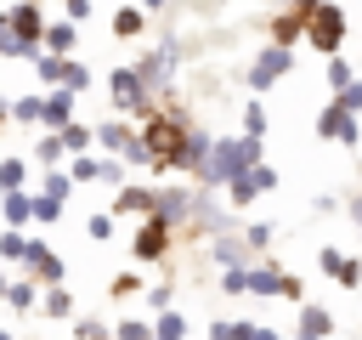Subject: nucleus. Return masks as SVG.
Segmentation results:
<instances>
[{"label":"nucleus","mask_w":362,"mask_h":340,"mask_svg":"<svg viewBox=\"0 0 362 340\" xmlns=\"http://www.w3.org/2000/svg\"><path fill=\"white\" fill-rule=\"evenodd\" d=\"M141 142L153 153V170H181L187 164V142H192V119L181 108H158L147 125H141Z\"/></svg>","instance_id":"f257e3e1"},{"label":"nucleus","mask_w":362,"mask_h":340,"mask_svg":"<svg viewBox=\"0 0 362 340\" xmlns=\"http://www.w3.org/2000/svg\"><path fill=\"white\" fill-rule=\"evenodd\" d=\"M255 164H266V142H249V136H226V142H221V136H215L198 181H204V187H226V181H238V176H249Z\"/></svg>","instance_id":"f03ea898"},{"label":"nucleus","mask_w":362,"mask_h":340,"mask_svg":"<svg viewBox=\"0 0 362 340\" xmlns=\"http://www.w3.org/2000/svg\"><path fill=\"white\" fill-rule=\"evenodd\" d=\"M102 85H107V102L119 108V119H130V125H147V119L158 113V96H153V91L136 79V68H130V62H119V68H113Z\"/></svg>","instance_id":"7ed1b4c3"},{"label":"nucleus","mask_w":362,"mask_h":340,"mask_svg":"<svg viewBox=\"0 0 362 340\" xmlns=\"http://www.w3.org/2000/svg\"><path fill=\"white\" fill-rule=\"evenodd\" d=\"M90 136H96V147H102L107 159L136 164V170H153V153H147V142H141V130H136L130 119H102Z\"/></svg>","instance_id":"20e7f679"},{"label":"nucleus","mask_w":362,"mask_h":340,"mask_svg":"<svg viewBox=\"0 0 362 340\" xmlns=\"http://www.w3.org/2000/svg\"><path fill=\"white\" fill-rule=\"evenodd\" d=\"M6 23V40L17 45V57H40V40H45V6L40 0H17L11 11H0Z\"/></svg>","instance_id":"39448f33"},{"label":"nucleus","mask_w":362,"mask_h":340,"mask_svg":"<svg viewBox=\"0 0 362 340\" xmlns=\"http://www.w3.org/2000/svg\"><path fill=\"white\" fill-rule=\"evenodd\" d=\"M305 45L322 51V57H339V45H345V11H339L334 0H322V6L305 17Z\"/></svg>","instance_id":"423d86ee"},{"label":"nucleus","mask_w":362,"mask_h":340,"mask_svg":"<svg viewBox=\"0 0 362 340\" xmlns=\"http://www.w3.org/2000/svg\"><path fill=\"white\" fill-rule=\"evenodd\" d=\"M23 278H34L40 289H62V278H68V266L45 249V238H28L23 244Z\"/></svg>","instance_id":"0eeeda50"},{"label":"nucleus","mask_w":362,"mask_h":340,"mask_svg":"<svg viewBox=\"0 0 362 340\" xmlns=\"http://www.w3.org/2000/svg\"><path fill=\"white\" fill-rule=\"evenodd\" d=\"M130 68H136V79H141V85H147V91H153V96H158V91H164V85H170V79H175V45H170V40H164V45H153V51H147V57H136V62H130Z\"/></svg>","instance_id":"6e6552de"},{"label":"nucleus","mask_w":362,"mask_h":340,"mask_svg":"<svg viewBox=\"0 0 362 340\" xmlns=\"http://www.w3.org/2000/svg\"><path fill=\"white\" fill-rule=\"evenodd\" d=\"M192 198H198L192 187H153V215L175 232V227H187V221H192Z\"/></svg>","instance_id":"1a4fd4ad"},{"label":"nucleus","mask_w":362,"mask_h":340,"mask_svg":"<svg viewBox=\"0 0 362 340\" xmlns=\"http://www.w3.org/2000/svg\"><path fill=\"white\" fill-rule=\"evenodd\" d=\"M294 68V51H283V45H266L255 62H249V91H272L283 74Z\"/></svg>","instance_id":"9d476101"},{"label":"nucleus","mask_w":362,"mask_h":340,"mask_svg":"<svg viewBox=\"0 0 362 340\" xmlns=\"http://www.w3.org/2000/svg\"><path fill=\"white\" fill-rule=\"evenodd\" d=\"M277 187V170L272 164H255L249 176H238V181H226V193H232V210H249L260 193H272Z\"/></svg>","instance_id":"9b49d317"},{"label":"nucleus","mask_w":362,"mask_h":340,"mask_svg":"<svg viewBox=\"0 0 362 340\" xmlns=\"http://www.w3.org/2000/svg\"><path fill=\"white\" fill-rule=\"evenodd\" d=\"M170 238H175V232H170L158 215H147V221L136 227V244H130V255H136V261H164V255H170Z\"/></svg>","instance_id":"f8f14e48"},{"label":"nucleus","mask_w":362,"mask_h":340,"mask_svg":"<svg viewBox=\"0 0 362 340\" xmlns=\"http://www.w3.org/2000/svg\"><path fill=\"white\" fill-rule=\"evenodd\" d=\"M317 136H322V142H339V147H356V142H362L356 119H351V113H339L334 102H328V108L317 113Z\"/></svg>","instance_id":"ddd939ff"},{"label":"nucleus","mask_w":362,"mask_h":340,"mask_svg":"<svg viewBox=\"0 0 362 340\" xmlns=\"http://www.w3.org/2000/svg\"><path fill=\"white\" fill-rule=\"evenodd\" d=\"M317 266H322L334 283H345V289H356V283H362V261H356V255H345V249H334V244H322V249H317Z\"/></svg>","instance_id":"4468645a"},{"label":"nucleus","mask_w":362,"mask_h":340,"mask_svg":"<svg viewBox=\"0 0 362 340\" xmlns=\"http://www.w3.org/2000/svg\"><path fill=\"white\" fill-rule=\"evenodd\" d=\"M334 334V312L328 306H300V317H294V340H328Z\"/></svg>","instance_id":"2eb2a0df"},{"label":"nucleus","mask_w":362,"mask_h":340,"mask_svg":"<svg viewBox=\"0 0 362 340\" xmlns=\"http://www.w3.org/2000/svg\"><path fill=\"white\" fill-rule=\"evenodd\" d=\"M40 125H45V130H68V125H74V91H62V85H57V91H45Z\"/></svg>","instance_id":"dca6fc26"},{"label":"nucleus","mask_w":362,"mask_h":340,"mask_svg":"<svg viewBox=\"0 0 362 340\" xmlns=\"http://www.w3.org/2000/svg\"><path fill=\"white\" fill-rule=\"evenodd\" d=\"M294 40H305V11H277L272 17V45H283V51H294Z\"/></svg>","instance_id":"f3484780"},{"label":"nucleus","mask_w":362,"mask_h":340,"mask_svg":"<svg viewBox=\"0 0 362 340\" xmlns=\"http://www.w3.org/2000/svg\"><path fill=\"white\" fill-rule=\"evenodd\" d=\"M107 215H113V221H119V215H153V187H119Z\"/></svg>","instance_id":"a211bd4d"},{"label":"nucleus","mask_w":362,"mask_h":340,"mask_svg":"<svg viewBox=\"0 0 362 340\" xmlns=\"http://www.w3.org/2000/svg\"><path fill=\"white\" fill-rule=\"evenodd\" d=\"M209 261H215L221 272H238V266H249V249H243V238H232V232H226V238H215V244H209Z\"/></svg>","instance_id":"6ab92c4d"},{"label":"nucleus","mask_w":362,"mask_h":340,"mask_svg":"<svg viewBox=\"0 0 362 340\" xmlns=\"http://www.w3.org/2000/svg\"><path fill=\"white\" fill-rule=\"evenodd\" d=\"M209 340H283L266 323H209Z\"/></svg>","instance_id":"aec40b11"},{"label":"nucleus","mask_w":362,"mask_h":340,"mask_svg":"<svg viewBox=\"0 0 362 340\" xmlns=\"http://www.w3.org/2000/svg\"><path fill=\"white\" fill-rule=\"evenodd\" d=\"M74 40H79V28H74V23H45L40 51H45V57H74Z\"/></svg>","instance_id":"412c9836"},{"label":"nucleus","mask_w":362,"mask_h":340,"mask_svg":"<svg viewBox=\"0 0 362 340\" xmlns=\"http://www.w3.org/2000/svg\"><path fill=\"white\" fill-rule=\"evenodd\" d=\"M0 210H6V227H11V232H23V227L34 221V193H6V198H0Z\"/></svg>","instance_id":"4be33fe9"},{"label":"nucleus","mask_w":362,"mask_h":340,"mask_svg":"<svg viewBox=\"0 0 362 340\" xmlns=\"http://www.w3.org/2000/svg\"><path fill=\"white\" fill-rule=\"evenodd\" d=\"M6 193H28V164L11 153V159H0V198Z\"/></svg>","instance_id":"5701e85b"},{"label":"nucleus","mask_w":362,"mask_h":340,"mask_svg":"<svg viewBox=\"0 0 362 340\" xmlns=\"http://www.w3.org/2000/svg\"><path fill=\"white\" fill-rule=\"evenodd\" d=\"M141 28H147V11H141V6H124V11H113V34H119V40H136Z\"/></svg>","instance_id":"b1692460"},{"label":"nucleus","mask_w":362,"mask_h":340,"mask_svg":"<svg viewBox=\"0 0 362 340\" xmlns=\"http://www.w3.org/2000/svg\"><path fill=\"white\" fill-rule=\"evenodd\" d=\"M57 136H62V153H74V159H79V153H90V147H96V136H90V125H79V119H74V125H68V130H57Z\"/></svg>","instance_id":"393cba45"},{"label":"nucleus","mask_w":362,"mask_h":340,"mask_svg":"<svg viewBox=\"0 0 362 340\" xmlns=\"http://www.w3.org/2000/svg\"><path fill=\"white\" fill-rule=\"evenodd\" d=\"M6 300H11L17 312H34V306H40V283H34V278H17V283L6 289Z\"/></svg>","instance_id":"a878e982"},{"label":"nucleus","mask_w":362,"mask_h":340,"mask_svg":"<svg viewBox=\"0 0 362 340\" xmlns=\"http://www.w3.org/2000/svg\"><path fill=\"white\" fill-rule=\"evenodd\" d=\"M40 312L45 317H74V289H45L40 295Z\"/></svg>","instance_id":"bb28decb"},{"label":"nucleus","mask_w":362,"mask_h":340,"mask_svg":"<svg viewBox=\"0 0 362 340\" xmlns=\"http://www.w3.org/2000/svg\"><path fill=\"white\" fill-rule=\"evenodd\" d=\"M34 74L57 91V85H62V74H68V57H45V51H40V57H34Z\"/></svg>","instance_id":"cd10ccee"},{"label":"nucleus","mask_w":362,"mask_h":340,"mask_svg":"<svg viewBox=\"0 0 362 340\" xmlns=\"http://www.w3.org/2000/svg\"><path fill=\"white\" fill-rule=\"evenodd\" d=\"M153 340H187V317H181V312H158Z\"/></svg>","instance_id":"c85d7f7f"},{"label":"nucleus","mask_w":362,"mask_h":340,"mask_svg":"<svg viewBox=\"0 0 362 340\" xmlns=\"http://www.w3.org/2000/svg\"><path fill=\"white\" fill-rule=\"evenodd\" d=\"M322 74H328V91H334V96H339V91H345V85H351V79H356V74H351V62H345V57H328V68H322Z\"/></svg>","instance_id":"c756f323"},{"label":"nucleus","mask_w":362,"mask_h":340,"mask_svg":"<svg viewBox=\"0 0 362 340\" xmlns=\"http://www.w3.org/2000/svg\"><path fill=\"white\" fill-rule=\"evenodd\" d=\"M40 108H45V96H34V91H28V96H17V102H11V119H23V125H40Z\"/></svg>","instance_id":"7c9ffc66"},{"label":"nucleus","mask_w":362,"mask_h":340,"mask_svg":"<svg viewBox=\"0 0 362 340\" xmlns=\"http://www.w3.org/2000/svg\"><path fill=\"white\" fill-rule=\"evenodd\" d=\"M243 136H249V142H266V108H260V102L243 108Z\"/></svg>","instance_id":"2f4dec72"},{"label":"nucleus","mask_w":362,"mask_h":340,"mask_svg":"<svg viewBox=\"0 0 362 340\" xmlns=\"http://www.w3.org/2000/svg\"><path fill=\"white\" fill-rule=\"evenodd\" d=\"M34 159L57 170V164H62V136H57V130H45V136H40V147H34Z\"/></svg>","instance_id":"473e14b6"},{"label":"nucleus","mask_w":362,"mask_h":340,"mask_svg":"<svg viewBox=\"0 0 362 340\" xmlns=\"http://www.w3.org/2000/svg\"><path fill=\"white\" fill-rule=\"evenodd\" d=\"M68 181H102V159H90V153H79V159L68 164Z\"/></svg>","instance_id":"72a5a7b5"},{"label":"nucleus","mask_w":362,"mask_h":340,"mask_svg":"<svg viewBox=\"0 0 362 340\" xmlns=\"http://www.w3.org/2000/svg\"><path fill=\"white\" fill-rule=\"evenodd\" d=\"M243 249H249V255H260V249H272V227H266V221H255V227H243Z\"/></svg>","instance_id":"f704fd0d"},{"label":"nucleus","mask_w":362,"mask_h":340,"mask_svg":"<svg viewBox=\"0 0 362 340\" xmlns=\"http://www.w3.org/2000/svg\"><path fill=\"white\" fill-rule=\"evenodd\" d=\"M334 108H339V113H351V119H356V113H362V79H351V85H345V91H339V96H334Z\"/></svg>","instance_id":"c9c22d12"},{"label":"nucleus","mask_w":362,"mask_h":340,"mask_svg":"<svg viewBox=\"0 0 362 340\" xmlns=\"http://www.w3.org/2000/svg\"><path fill=\"white\" fill-rule=\"evenodd\" d=\"M85 85H90V68H85V62H74V57H68V74H62V91H74V96H79V91H85Z\"/></svg>","instance_id":"e433bc0d"},{"label":"nucleus","mask_w":362,"mask_h":340,"mask_svg":"<svg viewBox=\"0 0 362 340\" xmlns=\"http://www.w3.org/2000/svg\"><path fill=\"white\" fill-rule=\"evenodd\" d=\"M136 289H141V278H136V272H119V278L107 283V300H130Z\"/></svg>","instance_id":"4c0bfd02"},{"label":"nucleus","mask_w":362,"mask_h":340,"mask_svg":"<svg viewBox=\"0 0 362 340\" xmlns=\"http://www.w3.org/2000/svg\"><path fill=\"white\" fill-rule=\"evenodd\" d=\"M34 221H45V227H51V221H62V204H57V198H45V193H34Z\"/></svg>","instance_id":"58836bf2"},{"label":"nucleus","mask_w":362,"mask_h":340,"mask_svg":"<svg viewBox=\"0 0 362 340\" xmlns=\"http://www.w3.org/2000/svg\"><path fill=\"white\" fill-rule=\"evenodd\" d=\"M23 244L28 232H0V261H23Z\"/></svg>","instance_id":"ea45409f"},{"label":"nucleus","mask_w":362,"mask_h":340,"mask_svg":"<svg viewBox=\"0 0 362 340\" xmlns=\"http://www.w3.org/2000/svg\"><path fill=\"white\" fill-rule=\"evenodd\" d=\"M113 340H153V329H147L141 317H124V323L113 329Z\"/></svg>","instance_id":"a19ab883"},{"label":"nucleus","mask_w":362,"mask_h":340,"mask_svg":"<svg viewBox=\"0 0 362 340\" xmlns=\"http://www.w3.org/2000/svg\"><path fill=\"white\" fill-rule=\"evenodd\" d=\"M68 193H74V181H68L62 170H51V176H45V198H57V204H62Z\"/></svg>","instance_id":"79ce46f5"},{"label":"nucleus","mask_w":362,"mask_h":340,"mask_svg":"<svg viewBox=\"0 0 362 340\" xmlns=\"http://www.w3.org/2000/svg\"><path fill=\"white\" fill-rule=\"evenodd\" d=\"M85 232H90L96 244H102V238H113V215H107V210H96V215L85 221Z\"/></svg>","instance_id":"37998d69"},{"label":"nucleus","mask_w":362,"mask_h":340,"mask_svg":"<svg viewBox=\"0 0 362 340\" xmlns=\"http://www.w3.org/2000/svg\"><path fill=\"white\" fill-rule=\"evenodd\" d=\"M147 306H153V312H170V283H153V289H147Z\"/></svg>","instance_id":"c03bdc74"},{"label":"nucleus","mask_w":362,"mask_h":340,"mask_svg":"<svg viewBox=\"0 0 362 340\" xmlns=\"http://www.w3.org/2000/svg\"><path fill=\"white\" fill-rule=\"evenodd\" d=\"M62 6H68V23L74 28H79V17H90V0H62Z\"/></svg>","instance_id":"a18cd8bd"},{"label":"nucleus","mask_w":362,"mask_h":340,"mask_svg":"<svg viewBox=\"0 0 362 340\" xmlns=\"http://www.w3.org/2000/svg\"><path fill=\"white\" fill-rule=\"evenodd\" d=\"M74 340H113V334H107L102 323H79V334H74Z\"/></svg>","instance_id":"49530a36"},{"label":"nucleus","mask_w":362,"mask_h":340,"mask_svg":"<svg viewBox=\"0 0 362 340\" xmlns=\"http://www.w3.org/2000/svg\"><path fill=\"white\" fill-rule=\"evenodd\" d=\"M305 295V283H300V272H288V283H283V300H300Z\"/></svg>","instance_id":"de8ad7c7"},{"label":"nucleus","mask_w":362,"mask_h":340,"mask_svg":"<svg viewBox=\"0 0 362 340\" xmlns=\"http://www.w3.org/2000/svg\"><path fill=\"white\" fill-rule=\"evenodd\" d=\"M345 210H351V221H356V227H362V193H356V198H351V204H345Z\"/></svg>","instance_id":"09e8293b"},{"label":"nucleus","mask_w":362,"mask_h":340,"mask_svg":"<svg viewBox=\"0 0 362 340\" xmlns=\"http://www.w3.org/2000/svg\"><path fill=\"white\" fill-rule=\"evenodd\" d=\"M317 6H322V0H294V11H305V17H311Z\"/></svg>","instance_id":"8fccbe9b"},{"label":"nucleus","mask_w":362,"mask_h":340,"mask_svg":"<svg viewBox=\"0 0 362 340\" xmlns=\"http://www.w3.org/2000/svg\"><path fill=\"white\" fill-rule=\"evenodd\" d=\"M164 6H170V0H141V11H164Z\"/></svg>","instance_id":"3c124183"},{"label":"nucleus","mask_w":362,"mask_h":340,"mask_svg":"<svg viewBox=\"0 0 362 340\" xmlns=\"http://www.w3.org/2000/svg\"><path fill=\"white\" fill-rule=\"evenodd\" d=\"M6 289H11V283H6V272H0V300H6Z\"/></svg>","instance_id":"603ef678"},{"label":"nucleus","mask_w":362,"mask_h":340,"mask_svg":"<svg viewBox=\"0 0 362 340\" xmlns=\"http://www.w3.org/2000/svg\"><path fill=\"white\" fill-rule=\"evenodd\" d=\"M0 340H17V334H11V329H0Z\"/></svg>","instance_id":"864d4df0"},{"label":"nucleus","mask_w":362,"mask_h":340,"mask_svg":"<svg viewBox=\"0 0 362 340\" xmlns=\"http://www.w3.org/2000/svg\"><path fill=\"white\" fill-rule=\"evenodd\" d=\"M6 113H11V102H0V119H6Z\"/></svg>","instance_id":"5fc2aeb1"},{"label":"nucleus","mask_w":362,"mask_h":340,"mask_svg":"<svg viewBox=\"0 0 362 340\" xmlns=\"http://www.w3.org/2000/svg\"><path fill=\"white\" fill-rule=\"evenodd\" d=\"M0 40H6V23H0Z\"/></svg>","instance_id":"6e6d98bb"}]
</instances>
